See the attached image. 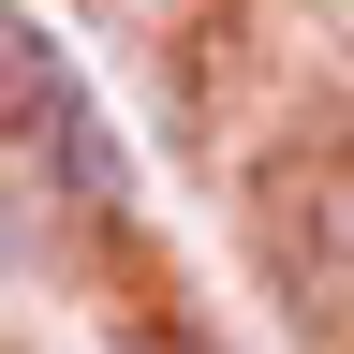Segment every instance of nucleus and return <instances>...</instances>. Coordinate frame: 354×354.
Returning a JSON list of instances; mask_svg holds the SVG:
<instances>
[{
	"mask_svg": "<svg viewBox=\"0 0 354 354\" xmlns=\"http://www.w3.org/2000/svg\"><path fill=\"white\" fill-rule=\"evenodd\" d=\"M0 118L30 133V148H44V162L74 177V192H118V133L88 118V88L59 74V44H44L30 15H0Z\"/></svg>",
	"mask_w": 354,
	"mask_h": 354,
	"instance_id": "nucleus-1",
	"label": "nucleus"
}]
</instances>
